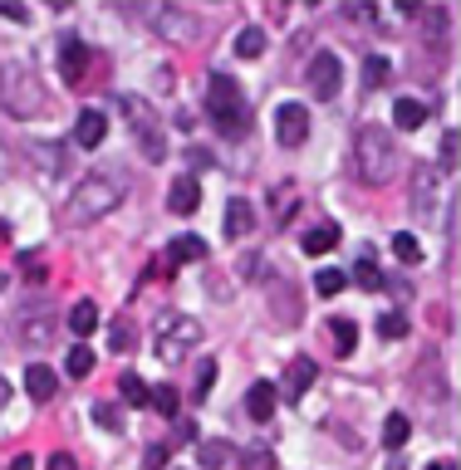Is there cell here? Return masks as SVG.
Returning <instances> with one entry per match:
<instances>
[{"label":"cell","instance_id":"ba28073f","mask_svg":"<svg viewBox=\"0 0 461 470\" xmlns=\"http://www.w3.org/2000/svg\"><path fill=\"white\" fill-rule=\"evenodd\" d=\"M441 206V191H437V167L432 162H418L412 167V216L418 220H432Z\"/></svg>","mask_w":461,"mask_h":470},{"label":"cell","instance_id":"74e56055","mask_svg":"<svg viewBox=\"0 0 461 470\" xmlns=\"http://www.w3.org/2000/svg\"><path fill=\"white\" fill-rule=\"evenodd\" d=\"M270 211H275V220H285L294 211V187H280V191H270Z\"/></svg>","mask_w":461,"mask_h":470},{"label":"cell","instance_id":"4fadbf2b","mask_svg":"<svg viewBox=\"0 0 461 470\" xmlns=\"http://www.w3.org/2000/svg\"><path fill=\"white\" fill-rule=\"evenodd\" d=\"M221 226H226V241H230V245L241 241V235H251V230H255L251 201H246V196H230V201H226V216H221Z\"/></svg>","mask_w":461,"mask_h":470},{"label":"cell","instance_id":"f1b7e54d","mask_svg":"<svg viewBox=\"0 0 461 470\" xmlns=\"http://www.w3.org/2000/svg\"><path fill=\"white\" fill-rule=\"evenodd\" d=\"M147 407H158L162 417H177V407H182L177 387H147Z\"/></svg>","mask_w":461,"mask_h":470},{"label":"cell","instance_id":"ffe728a7","mask_svg":"<svg viewBox=\"0 0 461 470\" xmlns=\"http://www.w3.org/2000/svg\"><path fill=\"white\" fill-rule=\"evenodd\" d=\"M94 328H98V304H94V299H79V304L69 309V334L79 338V343H84V338L94 334Z\"/></svg>","mask_w":461,"mask_h":470},{"label":"cell","instance_id":"277c9868","mask_svg":"<svg viewBox=\"0 0 461 470\" xmlns=\"http://www.w3.org/2000/svg\"><path fill=\"white\" fill-rule=\"evenodd\" d=\"M201 108H207V118L221 127L226 137L246 133V94L241 84L230 79V73H211L207 79V94H201Z\"/></svg>","mask_w":461,"mask_h":470},{"label":"cell","instance_id":"bcb514c9","mask_svg":"<svg viewBox=\"0 0 461 470\" xmlns=\"http://www.w3.org/2000/svg\"><path fill=\"white\" fill-rule=\"evenodd\" d=\"M0 15H5V20H15V25L30 20V11H20V5H0Z\"/></svg>","mask_w":461,"mask_h":470},{"label":"cell","instance_id":"e575fe53","mask_svg":"<svg viewBox=\"0 0 461 470\" xmlns=\"http://www.w3.org/2000/svg\"><path fill=\"white\" fill-rule=\"evenodd\" d=\"M20 334H25V343H50V338H54V324H50V319H44V313H40V319H35V313H30V319H25V324H20Z\"/></svg>","mask_w":461,"mask_h":470},{"label":"cell","instance_id":"30bf717a","mask_svg":"<svg viewBox=\"0 0 461 470\" xmlns=\"http://www.w3.org/2000/svg\"><path fill=\"white\" fill-rule=\"evenodd\" d=\"M84 69H89L84 40H79V35H64V40H59V73H64V84L79 89V84H84Z\"/></svg>","mask_w":461,"mask_h":470},{"label":"cell","instance_id":"f35d334b","mask_svg":"<svg viewBox=\"0 0 461 470\" xmlns=\"http://www.w3.org/2000/svg\"><path fill=\"white\" fill-rule=\"evenodd\" d=\"M211 382H216V363H211V358H201V367H197V402L211 392Z\"/></svg>","mask_w":461,"mask_h":470},{"label":"cell","instance_id":"8fae6325","mask_svg":"<svg viewBox=\"0 0 461 470\" xmlns=\"http://www.w3.org/2000/svg\"><path fill=\"white\" fill-rule=\"evenodd\" d=\"M315 377H319V367H315V358H290V367H285V382H280V392L290 402H300L309 387H315Z\"/></svg>","mask_w":461,"mask_h":470},{"label":"cell","instance_id":"7c38bea8","mask_svg":"<svg viewBox=\"0 0 461 470\" xmlns=\"http://www.w3.org/2000/svg\"><path fill=\"white\" fill-rule=\"evenodd\" d=\"M197 206H201V181L191 177V172H182V177L168 187V211L172 216H191Z\"/></svg>","mask_w":461,"mask_h":470},{"label":"cell","instance_id":"83f0119b","mask_svg":"<svg viewBox=\"0 0 461 470\" xmlns=\"http://www.w3.org/2000/svg\"><path fill=\"white\" fill-rule=\"evenodd\" d=\"M236 54H241V59H261V54H265V30L246 25V30L236 35Z\"/></svg>","mask_w":461,"mask_h":470},{"label":"cell","instance_id":"4dcf8cb0","mask_svg":"<svg viewBox=\"0 0 461 470\" xmlns=\"http://www.w3.org/2000/svg\"><path fill=\"white\" fill-rule=\"evenodd\" d=\"M108 343H113V353H133L137 328L128 324V319H113V324H108Z\"/></svg>","mask_w":461,"mask_h":470},{"label":"cell","instance_id":"4316f807","mask_svg":"<svg viewBox=\"0 0 461 470\" xmlns=\"http://www.w3.org/2000/svg\"><path fill=\"white\" fill-rule=\"evenodd\" d=\"M118 392H123V407H147V382L137 373L118 377Z\"/></svg>","mask_w":461,"mask_h":470},{"label":"cell","instance_id":"5b68a950","mask_svg":"<svg viewBox=\"0 0 461 470\" xmlns=\"http://www.w3.org/2000/svg\"><path fill=\"white\" fill-rule=\"evenodd\" d=\"M118 113L128 118V133L137 137L147 162H168V143H162V123H158V108L137 94H118Z\"/></svg>","mask_w":461,"mask_h":470},{"label":"cell","instance_id":"9c48e42d","mask_svg":"<svg viewBox=\"0 0 461 470\" xmlns=\"http://www.w3.org/2000/svg\"><path fill=\"white\" fill-rule=\"evenodd\" d=\"M309 137V108L304 104H280L275 108V143L280 147H304Z\"/></svg>","mask_w":461,"mask_h":470},{"label":"cell","instance_id":"ab89813d","mask_svg":"<svg viewBox=\"0 0 461 470\" xmlns=\"http://www.w3.org/2000/svg\"><path fill=\"white\" fill-rule=\"evenodd\" d=\"M168 451H172V446H147L143 466H147V470H168Z\"/></svg>","mask_w":461,"mask_h":470},{"label":"cell","instance_id":"6da1fadb","mask_svg":"<svg viewBox=\"0 0 461 470\" xmlns=\"http://www.w3.org/2000/svg\"><path fill=\"white\" fill-rule=\"evenodd\" d=\"M398 143H393L388 127H378V123H363L354 133V172L358 181H368V187H388L393 177H398Z\"/></svg>","mask_w":461,"mask_h":470},{"label":"cell","instance_id":"d6986e66","mask_svg":"<svg viewBox=\"0 0 461 470\" xmlns=\"http://www.w3.org/2000/svg\"><path fill=\"white\" fill-rule=\"evenodd\" d=\"M236 460V446L230 441H197V466L201 470H221Z\"/></svg>","mask_w":461,"mask_h":470},{"label":"cell","instance_id":"44dd1931","mask_svg":"<svg viewBox=\"0 0 461 470\" xmlns=\"http://www.w3.org/2000/svg\"><path fill=\"white\" fill-rule=\"evenodd\" d=\"M427 118H432L427 104H418V98H398V104H393V123H398L402 133H418Z\"/></svg>","mask_w":461,"mask_h":470},{"label":"cell","instance_id":"f6af8a7d","mask_svg":"<svg viewBox=\"0 0 461 470\" xmlns=\"http://www.w3.org/2000/svg\"><path fill=\"white\" fill-rule=\"evenodd\" d=\"M255 270H261V255H241V280H255Z\"/></svg>","mask_w":461,"mask_h":470},{"label":"cell","instance_id":"9a60e30c","mask_svg":"<svg viewBox=\"0 0 461 470\" xmlns=\"http://www.w3.org/2000/svg\"><path fill=\"white\" fill-rule=\"evenodd\" d=\"M246 417L261 421V427L275 417V382H265V377H261V382H251V392H246Z\"/></svg>","mask_w":461,"mask_h":470},{"label":"cell","instance_id":"f546056e","mask_svg":"<svg viewBox=\"0 0 461 470\" xmlns=\"http://www.w3.org/2000/svg\"><path fill=\"white\" fill-rule=\"evenodd\" d=\"M378 338L383 343H393V338H408V313H378Z\"/></svg>","mask_w":461,"mask_h":470},{"label":"cell","instance_id":"8d00e7d4","mask_svg":"<svg viewBox=\"0 0 461 470\" xmlns=\"http://www.w3.org/2000/svg\"><path fill=\"white\" fill-rule=\"evenodd\" d=\"M437 167H441V172H457V133H451V127H447V133H441V152H437Z\"/></svg>","mask_w":461,"mask_h":470},{"label":"cell","instance_id":"603a6c76","mask_svg":"<svg viewBox=\"0 0 461 470\" xmlns=\"http://www.w3.org/2000/svg\"><path fill=\"white\" fill-rule=\"evenodd\" d=\"M64 373L74 377V382H84L89 373H94V348H84V343H74L69 348V358H64Z\"/></svg>","mask_w":461,"mask_h":470},{"label":"cell","instance_id":"7bdbcfd3","mask_svg":"<svg viewBox=\"0 0 461 470\" xmlns=\"http://www.w3.org/2000/svg\"><path fill=\"white\" fill-rule=\"evenodd\" d=\"M246 466H251V470H270V451H265V446L246 451Z\"/></svg>","mask_w":461,"mask_h":470},{"label":"cell","instance_id":"b9f144b4","mask_svg":"<svg viewBox=\"0 0 461 470\" xmlns=\"http://www.w3.org/2000/svg\"><path fill=\"white\" fill-rule=\"evenodd\" d=\"M187 162H191V177H197L201 167H211V152L207 147H187Z\"/></svg>","mask_w":461,"mask_h":470},{"label":"cell","instance_id":"1f68e13d","mask_svg":"<svg viewBox=\"0 0 461 470\" xmlns=\"http://www.w3.org/2000/svg\"><path fill=\"white\" fill-rule=\"evenodd\" d=\"M158 25L172 35V40H191V35H197V20H187V15H177V11H162Z\"/></svg>","mask_w":461,"mask_h":470},{"label":"cell","instance_id":"f907efd6","mask_svg":"<svg viewBox=\"0 0 461 470\" xmlns=\"http://www.w3.org/2000/svg\"><path fill=\"white\" fill-rule=\"evenodd\" d=\"M427 470H457V460H432Z\"/></svg>","mask_w":461,"mask_h":470},{"label":"cell","instance_id":"c3c4849f","mask_svg":"<svg viewBox=\"0 0 461 470\" xmlns=\"http://www.w3.org/2000/svg\"><path fill=\"white\" fill-rule=\"evenodd\" d=\"M11 470H35V456H15V460H11Z\"/></svg>","mask_w":461,"mask_h":470},{"label":"cell","instance_id":"7402d4cb","mask_svg":"<svg viewBox=\"0 0 461 470\" xmlns=\"http://www.w3.org/2000/svg\"><path fill=\"white\" fill-rule=\"evenodd\" d=\"M329 338H334V353H339V358H354V348H358V324L339 313V319H329Z\"/></svg>","mask_w":461,"mask_h":470},{"label":"cell","instance_id":"d590c367","mask_svg":"<svg viewBox=\"0 0 461 470\" xmlns=\"http://www.w3.org/2000/svg\"><path fill=\"white\" fill-rule=\"evenodd\" d=\"M94 421L104 431H123V412H118V402H98L94 407Z\"/></svg>","mask_w":461,"mask_h":470},{"label":"cell","instance_id":"52a82bcc","mask_svg":"<svg viewBox=\"0 0 461 470\" xmlns=\"http://www.w3.org/2000/svg\"><path fill=\"white\" fill-rule=\"evenodd\" d=\"M304 84L315 89V98H339V84H344V64H339L334 50H319L315 59H309V69H304Z\"/></svg>","mask_w":461,"mask_h":470},{"label":"cell","instance_id":"cb8c5ba5","mask_svg":"<svg viewBox=\"0 0 461 470\" xmlns=\"http://www.w3.org/2000/svg\"><path fill=\"white\" fill-rule=\"evenodd\" d=\"M388 79H393V59H388V54H368V59H363V84L368 89H383Z\"/></svg>","mask_w":461,"mask_h":470},{"label":"cell","instance_id":"e0dca14e","mask_svg":"<svg viewBox=\"0 0 461 470\" xmlns=\"http://www.w3.org/2000/svg\"><path fill=\"white\" fill-rule=\"evenodd\" d=\"M54 387H59L54 367H44V363H30V367H25V392H30L35 402H50V397H54Z\"/></svg>","mask_w":461,"mask_h":470},{"label":"cell","instance_id":"484cf974","mask_svg":"<svg viewBox=\"0 0 461 470\" xmlns=\"http://www.w3.org/2000/svg\"><path fill=\"white\" fill-rule=\"evenodd\" d=\"M344 289H348V270H334V265H329V270L315 274V294H324V299H334V294H344Z\"/></svg>","mask_w":461,"mask_h":470},{"label":"cell","instance_id":"2e32d148","mask_svg":"<svg viewBox=\"0 0 461 470\" xmlns=\"http://www.w3.org/2000/svg\"><path fill=\"white\" fill-rule=\"evenodd\" d=\"M104 137H108V118L98 113V108H84L79 123H74V143H79V147H98Z\"/></svg>","mask_w":461,"mask_h":470},{"label":"cell","instance_id":"836d02e7","mask_svg":"<svg viewBox=\"0 0 461 470\" xmlns=\"http://www.w3.org/2000/svg\"><path fill=\"white\" fill-rule=\"evenodd\" d=\"M354 284H363V289H383V274H378V265H373V250H363V255H358Z\"/></svg>","mask_w":461,"mask_h":470},{"label":"cell","instance_id":"3957f363","mask_svg":"<svg viewBox=\"0 0 461 470\" xmlns=\"http://www.w3.org/2000/svg\"><path fill=\"white\" fill-rule=\"evenodd\" d=\"M0 108L11 118H40L44 113V84L30 64H0Z\"/></svg>","mask_w":461,"mask_h":470},{"label":"cell","instance_id":"681fc988","mask_svg":"<svg viewBox=\"0 0 461 470\" xmlns=\"http://www.w3.org/2000/svg\"><path fill=\"white\" fill-rule=\"evenodd\" d=\"M5 402H11V382H5V377H0V407H5Z\"/></svg>","mask_w":461,"mask_h":470},{"label":"cell","instance_id":"7dc6e473","mask_svg":"<svg viewBox=\"0 0 461 470\" xmlns=\"http://www.w3.org/2000/svg\"><path fill=\"white\" fill-rule=\"evenodd\" d=\"M158 94H172V69H158Z\"/></svg>","mask_w":461,"mask_h":470},{"label":"cell","instance_id":"ac0fdd59","mask_svg":"<svg viewBox=\"0 0 461 470\" xmlns=\"http://www.w3.org/2000/svg\"><path fill=\"white\" fill-rule=\"evenodd\" d=\"M300 245H304V255H329L339 245V226H334V220H319V226L304 230Z\"/></svg>","mask_w":461,"mask_h":470},{"label":"cell","instance_id":"ee69618b","mask_svg":"<svg viewBox=\"0 0 461 470\" xmlns=\"http://www.w3.org/2000/svg\"><path fill=\"white\" fill-rule=\"evenodd\" d=\"M50 470H79V460H74L69 451H54V456H50Z\"/></svg>","mask_w":461,"mask_h":470},{"label":"cell","instance_id":"d4e9b609","mask_svg":"<svg viewBox=\"0 0 461 470\" xmlns=\"http://www.w3.org/2000/svg\"><path fill=\"white\" fill-rule=\"evenodd\" d=\"M408 436H412V421L402 417V412H393V417L383 421V446L398 451V446H408Z\"/></svg>","mask_w":461,"mask_h":470},{"label":"cell","instance_id":"8992f818","mask_svg":"<svg viewBox=\"0 0 461 470\" xmlns=\"http://www.w3.org/2000/svg\"><path fill=\"white\" fill-rule=\"evenodd\" d=\"M152 338H158L162 363H182V353H191V348L201 343V324L191 319V313H162L158 328H152Z\"/></svg>","mask_w":461,"mask_h":470},{"label":"cell","instance_id":"7a4b0ae2","mask_svg":"<svg viewBox=\"0 0 461 470\" xmlns=\"http://www.w3.org/2000/svg\"><path fill=\"white\" fill-rule=\"evenodd\" d=\"M118 201H123V181L104 177V172H94V177H79L69 206H64V220H69V226H94V220L113 216Z\"/></svg>","mask_w":461,"mask_h":470},{"label":"cell","instance_id":"d6a6232c","mask_svg":"<svg viewBox=\"0 0 461 470\" xmlns=\"http://www.w3.org/2000/svg\"><path fill=\"white\" fill-rule=\"evenodd\" d=\"M393 255H398L402 265H422V241L408 235V230H398V235H393Z\"/></svg>","mask_w":461,"mask_h":470},{"label":"cell","instance_id":"60d3db41","mask_svg":"<svg viewBox=\"0 0 461 470\" xmlns=\"http://www.w3.org/2000/svg\"><path fill=\"white\" fill-rule=\"evenodd\" d=\"M20 270L30 274V280H44V260H40L35 250H25V255H20Z\"/></svg>","mask_w":461,"mask_h":470},{"label":"cell","instance_id":"5bb4252c","mask_svg":"<svg viewBox=\"0 0 461 470\" xmlns=\"http://www.w3.org/2000/svg\"><path fill=\"white\" fill-rule=\"evenodd\" d=\"M207 260V241L201 235H172L168 255H162V270H172V265H197Z\"/></svg>","mask_w":461,"mask_h":470}]
</instances>
